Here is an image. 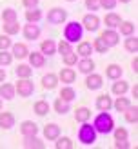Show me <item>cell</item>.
I'll return each instance as SVG.
<instances>
[{"mask_svg":"<svg viewBox=\"0 0 138 149\" xmlns=\"http://www.w3.org/2000/svg\"><path fill=\"white\" fill-rule=\"evenodd\" d=\"M26 58L29 60V65H31L33 69H40V68L46 65V56H44L40 51H29Z\"/></svg>","mask_w":138,"mask_h":149,"instance_id":"cell-10","label":"cell"},{"mask_svg":"<svg viewBox=\"0 0 138 149\" xmlns=\"http://www.w3.org/2000/svg\"><path fill=\"white\" fill-rule=\"evenodd\" d=\"M75 65L78 68V71L82 73V74H89V73L94 71V60H93L91 56H80Z\"/></svg>","mask_w":138,"mask_h":149,"instance_id":"cell-11","label":"cell"},{"mask_svg":"<svg viewBox=\"0 0 138 149\" xmlns=\"http://www.w3.org/2000/svg\"><path fill=\"white\" fill-rule=\"evenodd\" d=\"M78 55L75 53V51H69V53H65V55H62V60H64V65H69V68H73L76 62H78Z\"/></svg>","mask_w":138,"mask_h":149,"instance_id":"cell-39","label":"cell"},{"mask_svg":"<svg viewBox=\"0 0 138 149\" xmlns=\"http://www.w3.org/2000/svg\"><path fill=\"white\" fill-rule=\"evenodd\" d=\"M42 18H44V13H42L40 7H31V9L26 11V20L27 22H36V24H38Z\"/></svg>","mask_w":138,"mask_h":149,"instance_id":"cell-32","label":"cell"},{"mask_svg":"<svg viewBox=\"0 0 138 149\" xmlns=\"http://www.w3.org/2000/svg\"><path fill=\"white\" fill-rule=\"evenodd\" d=\"M75 120L78 124L89 122L91 120V109L89 107H76V111H75Z\"/></svg>","mask_w":138,"mask_h":149,"instance_id":"cell-31","label":"cell"},{"mask_svg":"<svg viewBox=\"0 0 138 149\" xmlns=\"http://www.w3.org/2000/svg\"><path fill=\"white\" fill-rule=\"evenodd\" d=\"M40 84H42L44 89H47V91H53V89L56 87V84H58V74H55V73H46V74L42 77Z\"/></svg>","mask_w":138,"mask_h":149,"instance_id":"cell-15","label":"cell"},{"mask_svg":"<svg viewBox=\"0 0 138 149\" xmlns=\"http://www.w3.org/2000/svg\"><path fill=\"white\" fill-rule=\"evenodd\" d=\"M40 0H22V6L26 7V9H31V7H38Z\"/></svg>","mask_w":138,"mask_h":149,"instance_id":"cell-47","label":"cell"},{"mask_svg":"<svg viewBox=\"0 0 138 149\" xmlns=\"http://www.w3.org/2000/svg\"><path fill=\"white\" fill-rule=\"evenodd\" d=\"M93 127L96 129L98 135H111V131L114 127V120L109 115V111H100L93 120Z\"/></svg>","mask_w":138,"mask_h":149,"instance_id":"cell-1","label":"cell"},{"mask_svg":"<svg viewBox=\"0 0 138 149\" xmlns=\"http://www.w3.org/2000/svg\"><path fill=\"white\" fill-rule=\"evenodd\" d=\"M131 93H133V98H138V86L135 84V87L131 89Z\"/></svg>","mask_w":138,"mask_h":149,"instance_id":"cell-51","label":"cell"},{"mask_svg":"<svg viewBox=\"0 0 138 149\" xmlns=\"http://www.w3.org/2000/svg\"><path fill=\"white\" fill-rule=\"evenodd\" d=\"M120 4H127V2H131V0H118Z\"/></svg>","mask_w":138,"mask_h":149,"instance_id":"cell-52","label":"cell"},{"mask_svg":"<svg viewBox=\"0 0 138 149\" xmlns=\"http://www.w3.org/2000/svg\"><path fill=\"white\" fill-rule=\"evenodd\" d=\"M116 29H120V35L129 36V35H135L136 26H135V22H131V20H122V22H120V26L116 27Z\"/></svg>","mask_w":138,"mask_h":149,"instance_id":"cell-29","label":"cell"},{"mask_svg":"<svg viewBox=\"0 0 138 149\" xmlns=\"http://www.w3.org/2000/svg\"><path fill=\"white\" fill-rule=\"evenodd\" d=\"M100 38L105 42V46H107V47H114V46H118V44H120V33L116 31V29L107 27L105 31H102Z\"/></svg>","mask_w":138,"mask_h":149,"instance_id":"cell-8","label":"cell"},{"mask_svg":"<svg viewBox=\"0 0 138 149\" xmlns=\"http://www.w3.org/2000/svg\"><path fill=\"white\" fill-rule=\"evenodd\" d=\"M22 35H24L26 40H38L42 35V29L36 22H27V24L22 27Z\"/></svg>","mask_w":138,"mask_h":149,"instance_id":"cell-7","label":"cell"},{"mask_svg":"<svg viewBox=\"0 0 138 149\" xmlns=\"http://www.w3.org/2000/svg\"><path fill=\"white\" fill-rule=\"evenodd\" d=\"M53 109H55V113L56 115H67L69 111H71V102H65V100H62L60 96L55 100V104H53Z\"/></svg>","mask_w":138,"mask_h":149,"instance_id":"cell-23","label":"cell"},{"mask_svg":"<svg viewBox=\"0 0 138 149\" xmlns=\"http://www.w3.org/2000/svg\"><path fill=\"white\" fill-rule=\"evenodd\" d=\"M69 51H73V44L67 42V40H60L56 44V53H60V55H65V53H69Z\"/></svg>","mask_w":138,"mask_h":149,"instance_id":"cell-43","label":"cell"},{"mask_svg":"<svg viewBox=\"0 0 138 149\" xmlns=\"http://www.w3.org/2000/svg\"><path fill=\"white\" fill-rule=\"evenodd\" d=\"M94 106H96L98 111H109V109H113V98L109 95H100L96 102H94Z\"/></svg>","mask_w":138,"mask_h":149,"instance_id":"cell-22","label":"cell"},{"mask_svg":"<svg viewBox=\"0 0 138 149\" xmlns=\"http://www.w3.org/2000/svg\"><path fill=\"white\" fill-rule=\"evenodd\" d=\"M49 102L47 100H36L35 102V106H33V111H35V115H38V116H46L49 113Z\"/></svg>","mask_w":138,"mask_h":149,"instance_id":"cell-30","label":"cell"},{"mask_svg":"<svg viewBox=\"0 0 138 149\" xmlns=\"http://www.w3.org/2000/svg\"><path fill=\"white\" fill-rule=\"evenodd\" d=\"M65 2H75V0H65Z\"/></svg>","mask_w":138,"mask_h":149,"instance_id":"cell-54","label":"cell"},{"mask_svg":"<svg viewBox=\"0 0 138 149\" xmlns=\"http://www.w3.org/2000/svg\"><path fill=\"white\" fill-rule=\"evenodd\" d=\"M131 68H133L135 73H138V58H136V55H135V58H133V62H131Z\"/></svg>","mask_w":138,"mask_h":149,"instance_id":"cell-50","label":"cell"},{"mask_svg":"<svg viewBox=\"0 0 138 149\" xmlns=\"http://www.w3.org/2000/svg\"><path fill=\"white\" fill-rule=\"evenodd\" d=\"M129 106H131V100L127 98L126 95H118V96L113 100V109H116L118 113H123V111H126Z\"/></svg>","mask_w":138,"mask_h":149,"instance_id":"cell-24","label":"cell"},{"mask_svg":"<svg viewBox=\"0 0 138 149\" xmlns=\"http://www.w3.org/2000/svg\"><path fill=\"white\" fill-rule=\"evenodd\" d=\"M118 6V0H100V7H104L105 11H113Z\"/></svg>","mask_w":138,"mask_h":149,"instance_id":"cell-45","label":"cell"},{"mask_svg":"<svg viewBox=\"0 0 138 149\" xmlns=\"http://www.w3.org/2000/svg\"><path fill=\"white\" fill-rule=\"evenodd\" d=\"M96 136H98V133L93 127V124L82 122V125L78 127V133H76L78 142H82L84 146H93L94 142H96Z\"/></svg>","mask_w":138,"mask_h":149,"instance_id":"cell-2","label":"cell"},{"mask_svg":"<svg viewBox=\"0 0 138 149\" xmlns=\"http://www.w3.org/2000/svg\"><path fill=\"white\" fill-rule=\"evenodd\" d=\"M129 91V82H126L123 78H118V80H113V86H111V93L114 96L118 95H126Z\"/></svg>","mask_w":138,"mask_h":149,"instance_id":"cell-19","label":"cell"},{"mask_svg":"<svg viewBox=\"0 0 138 149\" xmlns=\"http://www.w3.org/2000/svg\"><path fill=\"white\" fill-rule=\"evenodd\" d=\"M15 93L22 98H29L35 93V84L31 78H18V82L15 84Z\"/></svg>","mask_w":138,"mask_h":149,"instance_id":"cell-4","label":"cell"},{"mask_svg":"<svg viewBox=\"0 0 138 149\" xmlns=\"http://www.w3.org/2000/svg\"><path fill=\"white\" fill-rule=\"evenodd\" d=\"M75 80H76V73H75V69H71L69 65H65V68L60 69V73H58V82H62L65 86L75 84Z\"/></svg>","mask_w":138,"mask_h":149,"instance_id":"cell-12","label":"cell"},{"mask_svg":"<svg viewBox=\"0 0 138 149\" xmlns=\"http://www.w3.org/2000/svg\"><path fill=\"white\" fill-rule=\"evenodd\" d=\"M13 20H18V15L13 7H6L2 11V22H13Z\"/></svg>","mask_w":138,"mask_h":149,"instance_id":"cell-42","label":"cell"},{"mask_svg":"<svg viewBox=\"0 0 138 149\" xmlns=\"http://www.w3.org/2000/svg\"><path fill=\"white\" fill-rule=\"evenodd\" d=\"M40 53L44 56H53V55H56V42L51 40V38L42 40L40 42Z\"/></svg>","mask_w":138,"mask_h":149,"instance_id":"cell-16","label":"cell"},{"mask_svg":"<svg viewBox=\"0 0 138 149\" xmlns=\"http://www.w3.org/2000/svg\"><path fill=\"white\" fill-rule=\"evenodd\" d=\"M114 147L116 149H131V144L127 140H118V142H114Z\"/></svg>","mask_w":138,"mask_h":149,"instance_id":"cell-48","label":"cell"},{"mask_svg":"<svg viewBox=\"0 0 138 149\" xmlns=\"http://www.w3.org/2000/svg\"><path fill=\"white\" fill-rule=\"evenodd\" d=\"M120 22H122V17H120L118 13H114V11H109L105 15V18H104V24L107 27H111V29H116V27L120 26Z\"/></svg>","mask_w":138,"mask_h":149,"instance_id":"cell-26","label":"cell"},{"mask_svg":"<svg viewBox=\"0 0 138 149\" xmlns=\"http://www.w3.org/2000/svg\"><path fill=\"white\" fill-rule=\"evenodd\" d=\"M122 77H123L122 65H118V64H109L107 68H105V78H109V80H118Z\"/></svg>","mask_w":138,"mask_h":149,"instance_id":"cell-18","label":"cell"},{"mask_svg":"<svg viewBox=\"0 0 138 149\" xmlns=\"http://www.w3.org/2000/svg\"><path fill=\"white\" fill-rule=\"evenodd\" d=\"M123 116H126V122H129V124H136L138 122V106L135 104H131V106L123 111Z\"/></svg>","mask_w":138,"mask_h":149,"instance_id":"cell-33","label":"cell"},{"mask_svg":"<svg viewBox=\"0 0 138 149\" xmlns=\"http://www.w3.org/2000/svg\"><path fill=\"white\" fill-rule=\"evenodd\" d=\"M20 135L22 136H35V135H38V125H36L33 120H24L20 124Z\"/></svg>","mask_w":138,"mask_h":149,"instance_id":"cell-13","label":"cell"},{"mask_svg":"<svg viewBox=\"0 0 138 149\" xmlns=\"http://www.w3.org/2000/svg\"><path fill=\"white\" fill-rule=\"evenodd\" d=\"M11 49V55H13V58H18V60H22V58H26L27 56V53H29V47H27V44H15L13 42V46L9 47Z\"/></svg>","mask_w":138,"mask_h":149,"instance_id":"cell-17","label":"cell"},{"mask_svg":"<svg viewBox=\"0 0 138 149\" xmlns=\"http://www.w3.org/2000/svg\"><path fill=\"white\" fill-rule=\"evenodd\" d=\"M87 11H98L100 9V0H84Z\"/></svg>","mask_w":138,"mask_h":149,"instance_id":"cell-46","label":"cell"},{"mask_svg":"<svg viewBox=\"0 0 138 149\" xmlns=\"http://www.w3.org/2000/svg\"><path fill=\"white\" fill-rule=\"evenodd\" d=\"M123 47H126V51H129V53L136 55L138 53V36L136 35L126 36V40H123Z\"/></svg>","mask_w":138,"mask_h":149,"instance_id":"cell-27","label":"cell"},{"mask_svg":"<svg viewBox=\"0 0 138 149\" xmlns=\"http://www.w3.org/2000/svg\"><path fill=\"white\" fill-rule=\"evenodd\" d=\"M13 62V55L9 49H0V65L6 68V65H9Z\"/></svg>","mask_w":138,"mask_h":149,"instance_id":"cell-41","label":"cell"},{"mask_svg":"<svg viewBox=\"0 0 138 149\" xmlns=\"http://www.w3.org/2000/svg\"><path fill=\"white\" fill-rule=\"evenodd\" d=\"M15 74H17L18 78H31L33 74V68L29 64H18L17 69H15Z\"/></svg>","mask_w":138,"mask_h":149,"instance_id":"cell-34","label":"cell"},{"mask_svg":"<svg viewBox=\"0 0 138 149\" xmlns=\"http://www.w3.org/2000/svg\"><path fill=\"white\" fill-rule=\"evenodd\" d=\"M91 46H93V51H96L98 55H105V53H107V49H109V47L105 46V42L102 40L100 36H98V38H94V40H93V44H91Z\"/></svg>","mask_w":138,"mask_h":149,"instance_id":"cell-38","label":"cell"},{"mask_svg":"<svg viewBox=\"0 0 138 149\" xmlns=\"http://www.w3.org/2000/svg\"><path fill=\"white\" fill-rule=\"evenodd\" d=\"M6 77H7V73H6V69L2 68V65H0V84L6 82Z\"/></svg>","mask_w":138,"mask_h":149,"instance_id":"cell-49","label":"cell"},{"mask_svg":"<svg viewBox=\"0 0 138 149\" xmlns=\"http://www.w3.org/2000/svg\"><path fill=\"white\" fill-rule=\"evenodd\" d=\"M13 46V40H11V36L9 35H0V49H9Z\"/></svg>","mask_w":138,"mask_h":149,"instance_id":"cell-44","label":"cell"},{"mask_svg":"<svg viewBox=\"0 0 138 149\" xmlns=\"http://www.w3.org/2000/svg\"><path fill=\"white\" fill-rule=\"evenodd\" d=\"M113 136H114V142H118V140H129V133L126 127H113Z\"/></svg>","mask_w":138,"mask_h":149,"instance_id":"cell-40","label":"cell"},{"mask_svg":"<svg viewBox=\"0 0 138 149\" xmlns=\"http://www.w3.org/2000/svg\"><path fill=\"white\" fill-rule=\"evenodd\" d=\"M15 122H17V120H15V115L13 113H9V111H4V113H2V111H0V127H2V129H11V127H15Z\"/></svg>","mask_w":138,"mask_h":149,"instance_id":"cell-20","label":"cell"},{"mask_svg":"<svg viewBox=\"0 0 138 149\" xmlns=\"http://www.w3.org/2000/svg\"><path fill=\"white\" fill-rule=\"evenodd\" d=\"M58 96H60L62 100H65V102H73V100L76 98V91L71 86H64L60 89V95H58Z\"/></svg>","mask_w":138,"mask_h":149,"instance_id":"cell-35","label":"cell"},{"mask_svg":"<svg viewBox=\"0 0 138 149\" xmlns=\"http://www.w3.org/2000/svg\"><path fill=\"white\" fill-rule=\"evenodd\" d=\"M82 36H84V27H82L80 22L71 20V22L65 24V27H64V38L67 40V42H71V44L80 42V40H82Z\"/></svg>","mask_w":138,"mask_h":149,"instance_id":"cell-3","label":"cell"},{"mask_svg":"<svg viewBox=\"0 0 138 149\" xmlns=\"http://www.w3.org/2000/svg\"><path fill=\"white\" fill-rule=\"evenodd\" d=\"M4 33L6 35H9V36H13V35H18L20 33V24H18V20H13V22H4Z\"/></svg>","mask_w":138,"mask_h":149,"instance_id":"cell-36","label":"cell"},{"mask_svg":"<svg viewBox=\"0 0 138 149\" xmlns=\"http://www.w3.org/2000/svg\"><path fill=\"white\" fill-rule=\"evenodd\" d=\"M24 147L26 149H44L46 144L42 142V138H38V135H35V136H26L24 138Z\"/></svg>","mask_w":138,"mask_h":149,"instance_id":"cell-25","label":"cell"},{"mask_svg":"<svg viewBox=\"0 0 138 149\" xmlns=\"http://www.w3.org/2000/svg\"><path fill=\"white\" fill-rule=\"evenodd\" d=\"M60 136V125L58 124H55V122H51V124H47V125H44V138L46 140H55Z\"/></svg>","mask_w":138,"mask_h":149,"instance_id":"cell-14","label":"cell"},{"mask_svg":"<svg viewBox=\"0 0 138 149\" xmlns=\"http://www.w3.org/2000/svg\"><path fill=\"white\" fill-rule=\"evenodd\" d=\"M55 147L56 149H73L75 144H73V140L69 136H58L55 140Z\"/></svg>","mask_w":138,"mask_h":149,"instance_id":"cell-37","label":"cell"},{"mask_svg":"<svg viewBox=\"0 0 138 149\" xmlns=\"http://www.w3.org/2000/svg\"><path fill=\"white\" fill-rule=\"evenodd\" d=\"M0 111H2V98H0Z\"/></svg>","mask_w":138,"mask_h":149,"instance_id":"cell-53","label":"cell"},{"mask_svg":"<svg viewBox=\"0 0 138 149\" xmlns=\"http://www.w3.org/2000/svg\"><path fill=\"white\" fill-rule=\"evenodd\" d=\"M93 53L94 51H93L91 42H87V40H80L78 42V46H76V55L78 56H91Z\"/></svg>","mask_w":138,"mask_h":149,"instance_id":"cell-28","label":"cell"},{"mask_svg":"<svg viewBox=\"0 0 138 149\" xmlns=\"http://www.w3.org/2000/svg\"><path fill=\"white\" fill-rule=\"evenodd\" d=\"M100 18H98V15H94V13H87L85 17L82 18V27H84V31H89V33H96L98 29H100Z\"/></svg>","mask_w":138,"mask_h":149,"instance_id":"cell-6","label":"cell"},{"mask_svg":"<svg viewBox=\"0 0 138 149\" xmlns=\"http://www.w3.org/2000/svg\"><path fill=\"white\" fill-rule=\"evenodd\" d=\"M102 86H104V77L98 73H89L85 74V87L89 89V91H98V89H102Z\"/></svg>","mask_w":138,"mask_h":149,"instance_id":"cell-9","label":"cell"},{"mask_svg":"<svg viewBox=\"0 0 138 149\" xmlns=\"http://www.w3.org/2000/svg\"><path fill=\"white\" fill-rule=\"evenodd\" d=\"M17 93H15V84H6L2 82L0 84V98L2 100H13Z\"/></svg>","mask_w":138,"mask_h":149,"instance_id":"cell-21","label":"cell"},{"mask_svg":"<svg viewBox=\"0 0 138 149\" xmlns=\"http://www.w3.org/2000/svg\"><path fill=\"white\" fill-rule=\"evenodd\" d=\"M47 22L51 26H60V24H65L67 22V11L64 7H53V9L47 11Z\"/></svg>","mask_w":138,"mask_h":149,"instance_id":"cell-5","label":"cell"}]
</instances>
